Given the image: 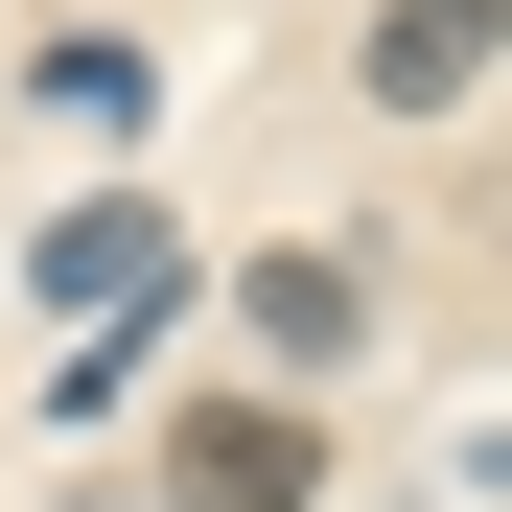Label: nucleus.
<instances>
[{"label": "nucleus", "instance_id": "7ed1b4c3", "mask_svg": "<svg viewBox=\"0 0 512 512\" xmlns=\"http://www.w3.org/2000/svg\"><path fill=\"white\" fill-rule=\"evenodd\" d=\"M233 303H256V350H280V373H350V350H373V280H350L326 233H303V256H256Z\"/></svg>", "mask_w": 512, "mask_h": 512}, {"label": "nucleus", "instance_id": "f257e3e1", "mask_svg": "<svg viewBox=\"0 0 512 512\" xmlns=\"http://www.w3.org/2000/svg\"><path fill=\"white\" fill-rule=\"evenodd\" d=\"M24 303H70V350H140V326L187 303V233H163L140 187H94V210H70V233L24 256Z\"/></svg>", "mask_w": 512, "mask_h": 512}, {"label": "nucleus", "instance_id": "20e7f679", "mask_svg": "<svg viewBox=\"0 0 512 512\" xmlns=\"http://www.w3.org/2000/svg\"><path fill=\"white\" fill-rule=\"evenodd\" d=\"M489 47H512L489 0H373V94H396V117H443V94H489Z\"/></svg>", "mask_w": 512, "mask_h": 512}, {"label": "nucleus", "instance_id": "39448f33", "mask_svg": "<svg viewBox=\"0 0 512 512\" xmlns=\"http://www.w3.org/2000/svg\"><path fill=\"white\" fill-rule=\"evenodd\" d=\"M24 94H47V117H94V140H140V47H117V24H70Z\"/></svg>", "mask_w": 512, "mask_h": 512}, {"label": "nucleus", "instance_id": "f03ea898", "mask_svg": "<svg viewBox=\"0 0 512 512\" xmlns=\"http://www.w3.org/2000/svg\"><path fill=\"white\" fill-rule=\"evenodd\" d=\"M163 512H326V419L303 396H187L163 419Z\"/></svg>", "mask_w": 512, "mask_h": 512}]
</instances>
